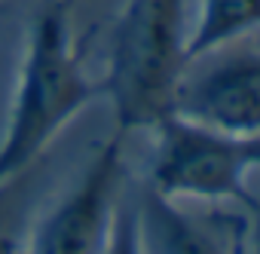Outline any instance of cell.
Returning a JSON list of instances; mask_svg holds the SVG:
<instances>
[{"mask_svg": "<svg viewBox=\"0 0 260 254\" xmlns=\"http://www.w3.org/2000/svg\"><path fill=\"white\" fill-rule=\"evenodd\" d=\"M141 254H230L226 242L199 217L184 211V202L156 193L153 187L135 196Z\"/></svg>", "mask_w": 260, "mask_h": 254, "instance_id": "6", "label": "cell"}, {"mask_svg": "<svg viewBox=\"0 0 260 254\" xmlns=\"http://www.w3.org/2000/svg\"><path fill=\"white\" fill-rule=\"evenodd\" d=\"M101 95V77H92L83 61L68 7L49 4L25 34L16 92L0 135V193Z\"/></svg>", "mask_w": 260, "mask_h": 254, "instance_id": "1", "label": "cell"}, {"mask_svg": "<svg viewBox=\"0 0 260 254\" xmlns=\"http://www.w3.org/2000/svg\"><path fill=\"white\" fill-rule=\"evenodd\" d=\"M125 190L122 132L104 141L83 178L34 227L19 254H104L116 202Z\"/></svg>", "mask_w": 260, "mask_h": 254, "instance_id": "4", "label": "cell"}, {"mask_svg": "<svg viewBox=\"0 0 260 254\" xmlns=\"http://www.w3.org/2000/svg\"><path fill=\"white\" fill-rule=\"evenodd\" d=\"M257 254H260V236H257Z\"/></svg>", "mask_w": 260, "mask_h": 254, "instance_id": "10", "label": "cell"}, {"mask_svg": "<svg viewBox=\"0 0 260 254\" xmlns=\"http://www.w3.org/2000/svg\"><path fill=\"white\" fill-rule=\"evenodd\" d=\"M172 113L226 135L257 138L260 135V49L233 43L190 61L178 83Z\"/></svg>", "mask_w": 260, "mask_h": 254, "instance_id": "5", "label": "cell"}, {"mask_svg": "<svg viewBox=\"0 0 260 254\" xmlns=\"http://www.w3.org/2000/svg\"><path fill=\"white\" fill-rule=\"evenodd\" d=\"M260 28V0H196L187 28V65L239 43Z\"/></svg>", "mask_w": 260, "mask_h": 254, "instance_id": "7", "label": "cell"}, {"mask_svg": "<svg viewBox=\"0 0 260 254\" xmlns=\"http://www.w3.org/2000/svg\"><path fill=\"white\" fill-rule=\"evenodd\" d=\"M187 0H122L101 77L122 135L172 116L187 71Z\"/></svg>", "mask_w": 260, "mask_h": 254, "instance_id": "2", "label": "cell"}, {"mask_svg": "<svg viewBox=\"0 0 260 254\" xmlns=\"http://www.w3.org/2000/svg\"><path fill=\"white\" fill-rule=\"evenodd\" d=\"M104 254H141V242H138V208H135V196L128 193V190H122V196L116 202Z\"/></svg>", "mask_w": 260, "mask_h": 254, "instance_id": "8", "label": "cell"}, {"mask_svg": "<svg viewBox=\"0 0 260 254\" xmlns=\"http://www.w3.org/2000/svg\"><path fill=\"white\" fill-rule=\"evenodd\" d=\"M0 254H19V245L13 242V236L0 233Z\"/></svg>", "mask_w": 260, "mask_h": 254, "instance_id": "9", "label": "cell"}, {"mask_svg": "<svg viewBox=\"0 0 260 254\" xmlns=\"http://www.w3.org/2000/svg\"><path fill=\"white\" fill-rule=\"evenodd\" d=\"M156 150L150 187L178 202H223L239 199L254 205L248 175L260 166V135L239 138L178 113L153 125Z\"/></svg>", "mask_w": 260, "mask_h": 254, "instance_id": "3", "label": "cell"}]
</instances>
